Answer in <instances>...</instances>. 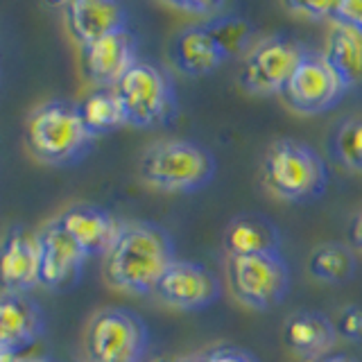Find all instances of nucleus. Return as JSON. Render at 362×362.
I'll list each match as a JSON object with an SVG mask.
<instances>
[{
  "label": "nucleus",
  "mask_w": 362,
  "mask_h": 362,
  "mask_svg": "<svg viewBox=\"0 0 362 362\" xmlns=\"http://www.w3.org/2000/svg\"><path fill=\"white\" fill-rule=\"evenodd\" d=\"M177 260L173 235L161 224L124 222L120 235L105 256V281L120 292L152 294L165 269Z\"/></svg>",
  "instance_id": "obj_1"
},
{
  "label": "nucleus",
  "mask_w": 362,
  "mask_h": 362,
  "mask_svg": "<svg viewBox=\"0 0 362 362\" xmlns=\"http://www.w3.org/2000/svg\"><path fill=\"white\" fill-rule=\"evenodd\" d=\"M23 141L32 158L50 168L79 163L95 143L77 102L64 98L45 100L28 113Z\"/></svg>",
  "instance_id": "obj_2"
},
{
  "label": "nucleus",
  "mask_w": 362,
  "mask_h": 362,
  "mask_svg": "<svg viewBox=\"0 0 362 362\" xmlns=\"http://www.w3.org/2000/svg\"><path fill=\"white\" fill-rule=\"evenodd\" d=\"M218 170L206 145L188 139L156 141L139 158V175L147 186L163 192H197L206 188Z\"/></svg>",
  "instance_id": "obj_3"
},
{
  "label": "nucleus",
  "mask_w": 362,
  "mask_h": 362,
  "mask_svg": "<svg viewBox=\"0 0 362 362\" xmlns=\"http://www.w3.org/2000/svg\"><path fill=\"white\" fill-rule=\"evenodd\" d=\"M265 186L283 202L310 204L328 188V165L313 145L294 139H279L263 158Z\"/></svg>",
  "instance_id": "obj_4"
},
{
  "label": "nucleus",
  "mask_w": 362,
  "mask_h": 362,
  "mask_svg": "<svg viewBox=\"0 0 362 362\" xmlns=\"http://www.w3.org/2000/svg\"><path fill=\"white\" fill-rule=\"evenodd\" d=\"M116 90L127 109L129 124L136 129H156L173 122L179 102L170 75L161 66L139 59L124 75Z\"/></svg>",
  "instance_id": "obj_5"
},
{
  "label": "nucleus",
  "mask_w": 362,
  "mask_h": 362,
  "mask_svg": "<svg viewBox=\"0 0 362 362\" xmlns=\"http://www.w3.org/2000/svg\"><path fill=\"white\" fill-rule=\"evenodd\" d=\"M84 344L90 362H143L150 333L141 315L109 305L90 317Z\"/></svg>",
  "instance_id": "obj_6"
},
{
  "label": "nucleus",
  "mask_w": 362,
  "mask_h": 362,
  "mask_svg": "<svg viewBox=\"0 0 362 362\" xmlns=\"http://www.w3.org/2000/svg\"><path fill=\"white\" fill-rule=\"evenodd\" d=\"M226 281L243 305L269 310L288 297L292 274L283 254L226 256Z\"/></svg>",
  "instance_id": "obj_7"
},
{
  "label": "nucleus",
  "mask_w": 362,
  "mask_h": 362,
  "mask_svg": "<svg viewBox=\"0 0 362 362\" xmlns=\"http://www.w3.org/2000/svg\"><path fill=\"white\" fill-rule=\"evenodd\" d=\"M305 54L308 50L288 34L260 39L243 59L240 84L254 95H283Z\"/></svg>",
  "instance_id": "obj_8"
},
{
  "label": "nucleus",
  "mask_w": 362,
  "mask_h": 362,
  "mask_svg": "<svg viewBox=\"0 0 362 362\" xmlns=\"http://www.w3.org/2000/svg\"><path fill=\"white\" fill-rule=\"evenodd\" d=\"M344 93L346 86L326 57L308 50V54L303 57V62L290 77L283 98L299 113L315 116V113H324L335 107L344 98Z\"/></svg>",
  "instance_id": "obj_9"
},
{
  "label": "nucleus",
  "mask_w": 362,
  "mask_h": 362,
  "mask_svg": "<svg viewBox=\"0 0 362 362\" xmlns=\"http://www.w3.org/2000/svg\"><path fill=\"white\" fill-rule=\"evenodd\" d=\"M154 294L170 308L199 313L220 299L222 286L215 272H211L206 265L177 258L156 283Z\"/></svg>",
  "instance_id": "obj_10"
},
{
  "label": "nucleus",
  "mask_w": 362,
  "mask_h": 362,
  "mask_svg": "<svg viewBox=\"0 0 362 362\" xmlns=\"http://www.w3.org/2000/svg\"><path fill=\"white\" fill-rule=\"evenodd\" d=\"M136 62H139V41L129 28L79 48V64L93 88H116Z\"/></svg>",
  "instance_id": "obj_11"
},
{
  "label": "nucleus",
  "mask_w": 362,
  "mask_h": 362,
  "mask_svg": "<svg viewBox=\"0 0 362 362\" xmlns=\"http://www.w3.org/2000/svg\"><path fill=\"white\" fill-rule=\"evenodd\" d=\"M37 238L41 247V286L52 292H66L77 286L88 260L84 249L54 220L45 222Z\"/></svg>",
  "instance_id": "obj_12"
},
{
  "label": "nucleus",
  "mask_w": 362,
  "mask_h": 362,
  "mask_svg": "<svg viewBox=\"0 0 362 362\" xmlns=\"http://www.w3.org/2000/svg\"><path fill=\"white\" fill-rule=\"evenodd\" d=\"M41 286L39 238L25 226H11L0 240V292L30 294Z\"/></svg>",
  "instance_id": "obj_13"
},
{
  "label": "nucleus",
  "mask_w": 362,
  "mask_h": 362,
  "mask_svg": "<svg viewBox=\"0 0 362 362\" xmlns=\"http://www.w3.org/2000/svg\"><path fill=\"white\" fill-rule=\"evenodd\" d=\"M52 220L68 235H73V240L84 249L88 258H105L124 226L120 218L95 204H73L59 215H54Z\"/></svg>",
  "instance_id": "obj_14"
},
{
  "label": "nucleus",
  "mask_w": 362,
  "mask_h": 362,
  "mask_svg": "<svg viewBox=\"0 0 362 362\" xmlns=\"http://www.w3.org/2000/svg\"><path fill=\"white\" fill-rule=\"evenodd\" d=\"M59 11L79 48L107 37V34L129 28L127 7L120 3H109V0H68L59 5Z\"/></svg>",
  "instance_id": "obj_15"
},
{
  "label": "nucleus",
  "mask_w": 362,
  "mask_h": 362,
  "mask_svg": "<svg viewBox=\"0 0 362 362\" xmlns=\"http://www.w3.org/2000/svg\"><path fill=\"white\" fill-rule=\"evenodd\" d=\"M45 331V315L32 294L0 292V349L21 356Z\"/></svg>",
  "instance_id": "obj_16"
},
{
  "label": "nucleus",
  "mask_w": 362,
  "mask_h": 362,
  "mask_svg": "<svg viewBox=\"0 0 362 362\" xmlns=\"http://www.w3.org/2000/svg\"><path fill=\"white\" fill-rule=\"evenodd\" d=\"M283 342L301 362H322L337 342L335 322L317 310H297L283 322Z\"/></svg>",
  "instance_id": "obj_17"
},
{
  "label": "nucleus",
  "mask_w": 362,
  "mask_h": 362,
  "mask_svg": "<svg viewBox=\"0 0 362 362\" xmlns=\"http://www.w3.org/2000/svg\"><path fill=\"white\" fill-rule=\"evenodd\" d=\"M170 62L186 77H204L226 62L218 43L202 23L181 28L170 41Z\"/></svg>",
  "instance_id": "obj_18"
},
{
  "label": "nucleus",
  "mask_w": 362,
  "mask_h": 362,
  "mask_svg": "<svg viewBox=\"0 0 362 362\" xmlns=\"http://www.w3.org/2000/svg\"><path fill=\"white\" fill-rule=\"evenodd\" d=\"M222 245L226 256L281 254V229L263 213H240L226 224Z\"/></svg>",
  "instance_id": "obj_19"
},
{
  "label": "nucleus",
  "mask_w": 362,
  "mask_h": 362,
  "mask_svg": "<svg viewBox=\"0 0 362 362\" xmlns=\"http://www.w3.org/2000/svg\"><path fill=\"white\" fill-rule=\"evenodd\" d=\"M82 120L93 134V139L113 134L122 127H127V109L122 105V98L116 88H93L77 102Z\"/></svg>",
  "instance_id": "obj_20"
},
{
  "label": "nucleus",
  "mask_w": 362,
  "mask_h": 362,
  "mask_svg": "<svg viewBox=\"0 0 362 362\" xmlns=\"http://www.w3.org/2000/svg\"><path fill=\"white\" fill-rule=\"evenodd\" d=\"M324 57L335 68L346 90L362 86V32L333 23Z\"/></svg>",
  "instance_id": "obj_21"
},
{
  "label": "nucleus",
  "mask_w": 362,
  "mask_h": 362,
  "mask_svg": "<svg viewBox=\"0 0 362 362\" xmlns=\"http://www.w3.org/2000/svg\"><path fill=\"white\" fill-rule=\"evenodd\" d=\"M202 25L215 39L226 62L235 59V57H243L245 59L249 50L258 43L254 23L240 14H235V11H222V14L202 23Z\"/></svg>",
  "instance_id": "obj_22"
},
{
  "label": "nucleus",
  "mask_w": 362,
  "mask_h": 362,
  "mask_svg": "<svg viewBox=\"0 0 362 362\" xmlns=\"http://www.w3.org/2000/svg\"><path fill=\"white\" fill-rule=\"evenodd\" d=\"M308 272L317 281L331 283V286H342V283L356 279L358 258L342 243H326L310 254Z\"/></svg>",
  "instance_id": "obj_23"
},
{
  "label": "nucleus",
  "mask_w": 362,
  "mask_h": 362,
  "mask_svg": "<svg viewBox=\"0 0 362 362\" xmlns=\"http://www.w3.org/2000/svg\"><path fill=\"white\" fill-rule=\"evenodd\" d=\"M328 147H331L335 161L349 170L362 173V118L339 122L328 141Z\"/></svg>",
  "instance_id": "obj_24"
},
{
  "label": "nucleus",
  "mask_w": 362,
  "mask_h": 362,
  "mask_svg": "<svg viewBox=\"0 0 362 362\" xmlns=\"http://www.w3.org/2000/svg\"><path fill=\"white\" fill-rule=\"evenodd\" d=\"M337 337H344L349 342H362V305L351 303L339 310L335 320Z\"/></svg>",
  "instance_id": "obj_25"
},
{
  "label": "nucleus",
  "mask_w": 362,
  "mask_h": 362,
  "mask_svg": "<svg viewBox=\"0 0 362 362\" xmlns=\"http://www.w3.org/2000/svg\"><path fill=\"white\" fill-rule=\"evenodd\" d=\"M333 23H342V25L362 32V0H342V3H335Z\"/></svg>",
  "instance_id": "obj_26"
},
{
  "label": "nucleus",
  "mask_w": 362,
  "mask_h": 362,
  "mask_svg": "<svg viewBox=\"0 0 362 362\" xmlns=\"http://www.w3.org/2000/svg\"><path fill=\"white\" fill-rule=\"evenodd\" d=\"M170 7L184 11V14L195 16V18H202L199 23H206L218 14H222V11H226L224 3H188V0L186 3H170Z\"/></svg>",
  "instance_id": "obj_27"
},
{
  "label": "nucleus",
  "mask_w": 362,
  "mask_h": 362,
  "mask_svg": "<svg viewBox=\"0 0 362 362\" xmlns=\"http://www.w3.org/2000/svg\"><path fill=\"white\" fill-rule=\"evenodd\" d=\"M204 362H258L249 351L240 346H218L202 354Z\"/></svg>",
  "instance_id": "obj_28"
},
{
  "label": "nucleus",
  "mask_w": 362,
  "mask_h": 362,
  "mask_svg": "<svg viewBox=\"0 0 362 362\" xmlns=\"http://www.w3.org/2000/svg\"><path fill=\"white\" fill-rule=\"evenodd\" d=\"M288 9L294 14H301L303 18L320 21V18H333L335 3H288Z\"/></svg>",
  "instance_id": "obj_29"
},
{
  "label": "nucleus",
  "mask_w": 362,
  "mask_h": 362,
  "mask_svg": "<svg viewBox=\"0 0 362 362\" xmlns=\"http://www.w3.org/2000/svg\"><path fill=\"white\" fill-rule=\"evenodd\" d=\"M351 240L358 249H362V213H358V218L351 224Z\"/></svg>",
  "instance_id": "obj_30"
},
{
  "label": "nucleus",
  "mask_w": 362,
  "mask_h": 362,
  "mask_svg": "<svg viewBox=\"0 0 362 362\" xmlns=\"http://www.w3.org/2000/svg\"><path fill=\"white\" fill-rule=\"evenodd\" d=\"M0 362H25L23 356H16V354H9V351H3L0 349Z\"/></svg>",
  "instance_id": "obj_31"
},
{
  "label": "nucleus",
  "mask_w": 362,
  "mask_h": 362,
  "mask_svg": "<svg viewBox=\"0 0 362 362\" xmlns=\"http://www.w3.org/2000/svg\"><path fill=\"white\" fill-rule=\"evenodd\" d=\"M322 362H358V360L351 358V356H344V354H331L328 358H324Z\"/></svg>",
  "instance_id": "obj_32"
},
{
  "label": "nucleus",
  "mask_w": 362,
  "mask_h": 362,
  "mask_svg": "<svg viewBox=\"0 0 362 362\" xmlns=\"http://www.w3.org/2000/svg\"><path fill=\"white\" fill-rule=\"evenodd\" d=\"M25 362H59V360H54V358H45V356H41V358H28Z\"/></svg>",
  "instance_id": "obj_33"
},
{
  "label": "nucleus",
  "mask_w": 362,
  "mask_h": 362,
  "mask_svg": "<svg viewBox=\"0 0 362 362\" xmlns=\"http://www.w3.org/2000/svg\"><path fill=\"white\" fill-rule=\"evenodd\" d=\"M177 362H204L202 356H192V358H186V360H177Z\"/></svg>",
  "instance_id": "obj_34"
},
{
  "label": "nucleus",
  "mask_w": 362,
  "mask_h": 362,
  "mask_svg": "<svg viewBox=\"0 0 362 362\" xmlns=\"http://www.w3.org/2000/svg\"><path fill=\"white\" fill-rule=\"evenodd\" d=\"M158 362H173V360H158ZM177 362V360H175Z\"/></svg>",
  "instance_id": "obj_35"
}]
</instances>
